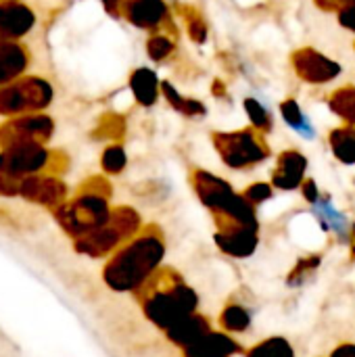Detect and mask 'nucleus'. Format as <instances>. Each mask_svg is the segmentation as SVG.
<instances>
[{"label": "nucleus", "instance_id": "f257e3e1", "mask_svg": "<svg viewBox=\"0 0 355 357\" xmlns=\"http://www.w3.org/2000/svg\"><path fill=\"white\" fill-rule=\"evenodd\" d=\"M165 241L157 228H146L119 249L105 268V282L115 293H138L163 266Z\"/></svg>", "mask_w": 355, "mask_h": 357}, {"label": "nucleus", "instance_id": "f03ea898", "mask_svg": "<svg viewBox=\"0 0 355 357\" xmlns=\"http://www.w3.org/2000/svg\"><path fill=\"white\" fill-rule=\"evenodd\" d=\"M140 291H144L142 312L146 320L161 331L176 326L199 310L197 291L172 268H159Z\"/></svg>", "mask_w": 355, "mask_h": 357}, {"label": "nucleus", "instance_id": "7ed1b4c3", "mask_svg": "<svg viewBox=\"0 0 355 357\" xmlns=\"http://www.w3.org/2000/svg\"><path fill=\"white\" fill-rule=\"evenodd\" d=\"M211 142L224 165H228L230 169H249L270 157L266 136L253 126L232 132H213Z\"/></svg>", "mask_w": 355, "mask_h": 357}, {"label": "nucleus", "instance_id": "20e7f679", "mask_svg": "<svg viewBox=\"0 0 355 357\" xmlns=\"http://www.w3.org/2000/svg\"><path fill=\"white\" fill-rule=\"evenodd\" d=\"M291 65H293V71L297 73V77L312 86L328 84V82L337 79L343 71V67L337 61L328 59L326 54H322L320 50L310 48V46L297 48L291 54Z\"/></svg>", "mask_w": 355, "mask_h": 357}, {"label": "nucleus", "instance_id": "39448f33", "mask_svg": "<svg viewBox=\"0 0 355 357\" xmlns=\"http://www.w3.org/2000/svg\"><path fill=\"white\" fill-rule=\"evenodd\" d=\"M190 184H192L199 201L203 203V207H207L213 215L226 211L239 195V192H234L230 182H226L224 178H220L211 172H205V169H195L190 174Z\"/></svg>", "mask_w": 355, "mask_h": 357}, {"label": "nucleus", "instance_id": "423d86ee", "mask_svg": "<svg viewBox=\"0 0 355 357\" xmlns=\"http://www.w3.org/2000/svg\"><path fill=\"white\" fill-rule=\"evenodd\" d=\"M305 172H308V157L295 149L282 151L276 159V167L272 172V180L270 184L278 190H297L301 188L303 180H305Z\"/></svg>", "mask_w": 355, "mask_h": 357}, {"label": "nucleus", "instance_id": "0eeeda50", "mask_svg": "<svg viewBox=\"0 0 355 357\" xmlns=\"http://www.w3.org/2000/svg\"><path fill=\"white\" fill-rule=\"evenodd\" d=\"M213 238L222 253L236 257V259H247L257 251L259 228H245V226L220 228Z\"/></svg>", "mask_w": 355, "mask_h": 357}, {"label": "nucleus", "instance_id": "6e6552de", "mask_svg": "<svg viewBox=\"0 0 355 357\" xmlns=\"http://www.w3.org/2000/svg\"><path fill=\"white\" fill-rule=\"evenodd\" d=\"M126 17L132 25L157 31L169 23V6L165 0H123Z\"/></svg>", "mask_w": 355, "mask_h": 357}, {"label": "nucleus", "instance_id": "1a4fd4ad", "mask_svg": "<svg viewBox=\"0 0 355 357\" xmlns=\"http://www.w3.org/2000/svg\"><path fill=\"white\" fill-rule=\"evenodd\" d=\"M239 354H243L241 343H236L230 333L218 331H209L205 337L184 349V357H234Z\"/></svg>", "mask_w": 355, "mask_h": 357}, {"label": "nucleus", "instance_id": "9d476101", "mask_svg": "<svg viewBox=\"0 0 355 357\" xmlns=\"http://www.w3.org/2000/svg\"><path fill=\"white\" fill-rule=\"evenodd\" d=\"M209 331H211L209 318H207V316H201V314L197 312V314H190L188 318H184L182 322H178L176 326L167 328V331H165V337H167L169 343H174L176 347L186 349V347H190L192 343H197L201 337H205Z\"/></svg>", "mask_w": 355, "mask_h": 357}, {"label": "nucleus", "instance_id": "9b49d317", "mask_svg": "<svg viewBox=\"0 0 355 357\" xmlns=\"http://www.w3.org/2000/svg\"><path fill=\"white\" fill-rule=\"evenodd\" d=\"M130 88L134 92V98L142 107H153L161 94V82L157 73L149 67H140L130 77Z\"/></svg>", "mask_w": 355, "mask_h": 357}, {"label": "nucleus", "instance_id": "f8f14e48", "mask_svg": "<svg viewBox=\"0 0 355 357\" xmlns=\"http://www.w3.org/2000/svg\"><path fill=\"white\" fill-rule=\"evenodd\" d=\"M328 144L337 161L343 165H355V126H339L331 130Z\"/></svg>", "mask_w": 355, "mask_h": 357}, {"label": "nucleus", "instance_id": "ddd939ff", "mask_svg": "<svg viewBox=\"0 0 355 357\" xmlns=\"http://www.w3.org/2000/svg\"><path fill=\"white\" fill-rule=\"evenodd\" d=\"M161 96L169 102L172 109H176L178 113H182L184 117L195 119V117H201V115L207 113V109H205V105H203L201 100L182 96V94L176 90V86L169 84V82H161Z\"/></svg>", "mask_w": 355, "mask_h": 357}, {"label": "nucleus", "instance_id": "4468645a", "mask_svg": "<svg viewBox=\"0 0 355 357\" xmlns=\"http://www.w3.org/2000/svg\"><path fill=\"white\" fill-rule=\"evenodd\" d=\"M220 326L224 328V333H230V335L247 333L251 326L249 307H245L243 303H228L220 314Z\"/></svg>", "mask_w": 355, "mask_h": 357}, {"label": "nucleus", "instance_id": "2eb2a0df", "mask_svg": "<svg viewBox=\"0 0 355 357\" xmlns=\"http://www.w3.org/2000/svg\"><path fill=\"white\" fill-rule=\"evenodd\" d=\"M331 111L347 126H355V86L337 88L328 98Z\"/></svg>", "mask_w": 355, "mask_h": 357}, {"label": "nucleus", "instance_id": "dca6fc26", "mask_svg": "<svg viewBox=\"0 0 355 357\" xmlns=\"http://www.w3.org/2000/svg\"><path fill=\"white\" fill-rule=\"evenodd\" d=\"M280 115H282L285 123L291 126L299 136L314 138V126L310 123L308 115L301 111V107H299V102L295 98H285L280 102Z\"/></svg>", "mask_w": 355, "mask_h": 357}, {"label": "nucleus", "instance_id": "f3484780", "mask_svg": "<svg viewBox=\"0 0 355 357\" xmlns=\"http://www.w3.org/2000/svg\"><path fill=\"white\" fill-rule=\"evenodd\" d=\"M245 357H295L293 345L282 337H270L253 345Z\"/></svg>", "mask_w": 355, "mask_h": 357}, {"label": "nucleus", "instance_id": "a211bd4d", "mask_svg": "<svg viewBox=\"0 0 355 357\" xmlns=\"http://www.w3.org/2000/svg\"><path fill=\"white\" fill-rule=\"evenodd\" d=\"M243 107H245V113H247L251 126H253L257 132H262L264 136H268V134L272 132V128H274V119H272V113L268 111V107L262 105L257 98H251V96L245 98Z\"/></svg>", "mask_w": 355, "mask_h": 357}, {"label": "nucleus", "instance_id": "6ab92c4d", "mask_svg": "<svg viewBox=\"0 0 355 357\" xmlns=\"http://www.w3.org/2000/svg\"><path fill=\"white\" fill-rule=\"evenodd\" d=\"M146 52H149V56L153 61L163 63V61H167L176 52V42L169 36H163V33L151 36L149 42H146Z\"/></svg>", "mask_w": 355, "mask_h": 357}, {"label": "nucleus", "instance_id": "aec40b11", "mask_svg": "<svg viewBox=\"0 0 355 357\" xmlns=\"http://www.w3.org/2000/svg\"><path fill=\"white\" fill-rule=\"evenodd\" d=\"M186 19V29H188V38L195 42V44H205L207 38H209V29L203 21V17L199 13H192Z\"/></svg>", "mask_w": 355, "mask_h": 357}, {"label": "nucleus", "instance_id": "412c9836", "mask_svg": "<svg viewBox=\"0 0 355 357\" xmlns=\"http://www.w3.org/2000/svg\"><path fill=\"white\" fill-rule=\"evenodd\" d=\"M128 163V157H126V151L121 146H111L105 151V157H103V167L109 172V174H119L123 172Z\"/></svg>", "mask_w": 355, "mask_h": 357}, {"label": "nucleus", "instance_id": "4be33fe9", "mask_svg": "<svg viewBox=\"0 0 355 357\" xmlns=\"http://www.w3.org/2000/svg\"><path fill=\"white\" fill-rule=\"evenodd\" d=\"M243 195L247 197V201H249V203H253V205L257 207V205H262V203H266V201H270V199H272V195H274V186H272V184H268V182H255V184L247 186V188L243 190Z\"/></svg>", "mask_w": 355, "mask_h": 357}, {"label": "nucleus", "instance_id": "5701e85b", "mask_svg": "<svg viewBox=\"0 0 355 357\" xmlns=\"http://www.w3.org/2000/svg\"><path fill=\"white\" fill-rule=\"evenodd\" d=\"M337 21L341 23V27L355 33V2H349L337 10Z\"/></svg>", "mask_w": 355, "mask_h": 357}, {"label": "nucleus", "instance_id": "b1692460", "mask_svg": "<svg viewBox=\"0 0 355 357\" xmlns=\"http://www.w3.org/2000/svg\"><path fill=\"white\" fill-rule=\"evenodd\" d=\"M299 190H301V195H303V199H305L308 203L316 205V203L320 201V188H318L316 180H312V178H305Z\"/></svg>", "mask_w": 355, "mask_h": 357}, {"label": "nucleus", "instance_id": "393cba45", "mask_svg": "<svg viewBox=\"0 0 355 357\" xmlns=\"http://www.w3.org/2000/svg\"><path fill=\"white\" fill-rule=\"evenodd\" d=\"M349 2H355V0H316V4L322 8V10H339L341 6L349 4Z\"/></svg>", "mask_w": 355, "mask_h": 357}, {"label": "nucleus", "instance_id": "a878e982", "mask_svg": "<svg viewBox=\"0 0 355 357\" xmlns=\"http://www.w3.org/2000/svg\"><path fill=\"white\" fill-rule=\"evenodd\" d=\"M331 357H355V345L354 343H343L331 354Z\"/></svg>", "mask_w": 355, "mask_h": 357}, {"label": "nucleus", "instance_id": "bb28decb", "mask_svg": "<svg viewBox=\"0 0 355 357\" xmlns=\"http://www.w3.org/2000/svg\"><path fill=\"white\" fill-rule=\"evenodd\" d=\"M213 94H216V96H224V94H226V86H224V82H220V79H216V82H213Z\"/></svg>", "mask_w": 355, "mask_h": 357}, {"label": "nucleus", "instance_id": "cd10ccee", "mask_svg": "<svg viewBox=\"0 0 355 357\" xmlns=\"http://www.w3.org/2000/svg\"><path fill=\"white\" fill-rule=\"evenodd\" d=\"M103 2L107 4V8H109V10H113L115 6H119V4H121V0H103Z\"/></svg>", "mask_w": 355, "mask_h": 357}]
</instances>
